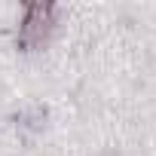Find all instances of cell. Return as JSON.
Segmentation results:
<instances>
[{
    "instance_id": "obj_1",
    "label": "cell",
    "mask_w": 156,
    "mask_h": 156,
    "mask_svg": "<svg viewBox=\"0 0 156 156\" xmlns=\"http://www.w3.org/2000/svg\"><path fill=\"white\" fill-rule=\"evenodd\" d=\"M49 19H52V6H28V19L22 25V40L25 43H40L46 37V28H49Z\"/></svg>"
}]
</instances>
